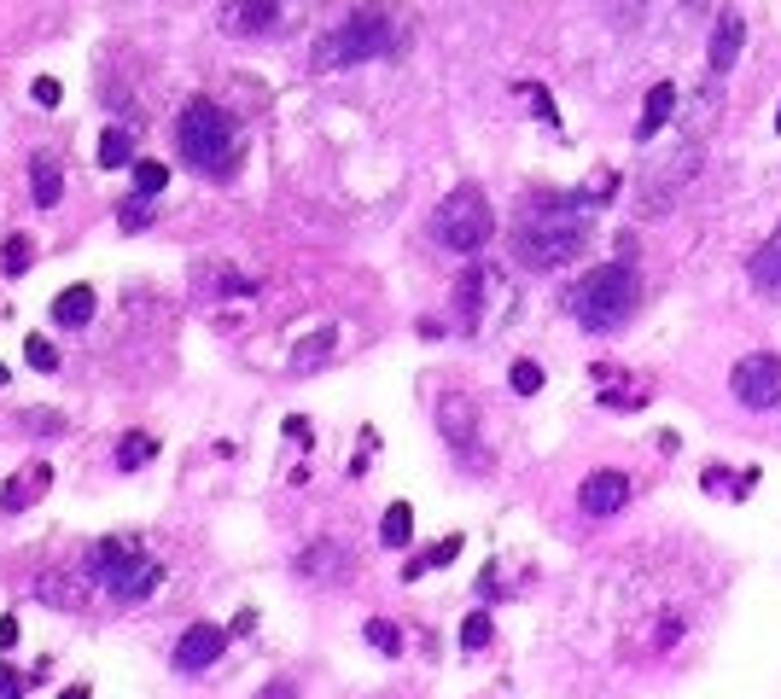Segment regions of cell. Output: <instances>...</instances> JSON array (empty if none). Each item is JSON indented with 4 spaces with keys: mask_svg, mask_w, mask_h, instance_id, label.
<instances>
[{
    "mask_svg": "<svg viewBox=\"0 0 781 699\" xmlns=\"http://www.w3.org/2000/svg\"><path fill=\"white\" fill-rule=\"evenodd\" d=\"M589 233H595V210L583 199H543L519 216L513 257L525 268H566L572 257H583Z\"/></svg>",
    "mask_w": 781,
    "mask_h": 699,
    "instance_id": "cell-1",
    "label": "cell"
},
{
    "mask_svg": "<svg viewBox=\"0 0 781 699\" xmlns=\"http://www.w3.org/2000/svg\"><path fill=\"white\" fill-rule=\"evenodd\" d=\"M403 12L397 6H385V0H368V6H356L344 24L321 35L315 47H309V65L315 70H356L368 65V59H391L397 47H403Z\"/></svg>",
    "mask_w": 781,
    "mask_h": 699,
    "instance_id": "cell-2",
    "label": "cell"
},
{
    "mask_svg": "<svg viewBox=\"0 0 781 699\" xmlns=\"http://www.w3.org/2000/svg\"><path fill=\"white\" fill-rule=\"evenodd\" d=\"M636 303H642V280H636L630 257L589 268L578 286L566 292V309H572V321H578V327H589V333H618V327L636 315Z\"/></svg>",
    "mask_w": 781,
    "mask_h": 699,
    "instance_id": "cell-3",
    "label": "cell"
},
{
    "mask_svg": "<svg viewBox=\"0 0 781 699\" xmlns=\"http://www.w3.org/2000/svg\"><path fill=\"white\" fill-rule=\"evenodd\" d=\"M175 146H181V158L199 169V175H216V181H222V175L239 169V129L216 100L181 105V117H175Z\"/></svg>",
    "mask_w": 781,
    "mask_h": 699,
    "instance_id": "cell-4",
    "label": "cell"
},
{
    "mask_svg": "<svg viewBox=\"0 0 781 699\" xmlns=\"http://www.w3.org/2000/svg\"><path fill=\"white\" fill-rule=\"evenodd\" d=\"M88 577H94L111 600H146V595L164 589V566H158L152 554H140L129 536H105V542H94Z\"/></svg>",
    "mask_w": 781,
    "mask_h": 699,
    "instance_id": "cell-5",
    "label": "cell"
},
{
    "mask_svg": "<svg viewBox=\"0 0 781 699\" xmlns=\"http://www.w3.org/2000/svg\"><path fill=\"white\" fill-rule=\"evenodd\" d=\"M438 239L449 245V251H484L490 245V233H496V210H490V199L478 193V187H455L449 199L438 204Z\"/></svg>",
    "mask_w": 781,
    "mask_h": 699,
    "instance_id": "cell-6",
    "label": "cell"
},
{
    "mask_svg": "<svg viewBox=\"0 0 781 699\" xmlns=\"http://www.w3.org/2000/svg\"><path fill=\"white\" fill-rule=\"evenodd\" d=\"M502 303H508V280L490 263H473L461 274V286H455V321L467 333H490L502 321Z\"/></svg>",
    "mask_w": 781,
    "mask_h": 699,
    "instance_id": "cell-7",
    "label": "cell"
},
{
    "mask_svg": "<svg viewBox=\"0 0 781 699\" xmlns=\"http://www.w3.org/2000/svg\"><path fill=\"white\" fill-rule=\"evenodd\" d=\"M315 0H228L222 6V30L228 35H274L286 24H298V12H309Z\"/></svg>",
    "mask_w": 781,
    "mask_h": 699,
    "instance_id": "cell-8",
    "label": "cell"
},
{
    "mask_svg": "<svg viewBox=\"0 0 781 699\" xmlns=\"http://www.w3.org/2000/svg\"><path fill=\"white\" fill-rule=\"evenodd\" d=\"M729 385H735V402H741V408H776L781 402V356H770V350L741 356L735 373H729Z\"/></svg>",
    "mask_w": 781,
    "mask_h": 699,
    "instance_id": "cell-9",
    "label": "cell"
},
{
    "mask_svg": "<svg viewBox=\"0 0 781 699\" xmlns=\"http://www.w3.org/2000/svg\"><path fill=\"white\" fill-rule=\"evenodd\" d=\"M630 490H636V484H630L624 472H589L578 484V507L589 519H612V513L630 507Z\"/></svg>",
    "mask_w": 781,
    "mask_h": 699,
    "instance_id": "cell-10",
    "label": "cell"
},
{
    "mask_svg": "<svg viewBox=\"0 0 781 699\" xmlns=\"http://www.w3.org/2000/svg\"><path fill=\"white\" fill-rule=\"evenodd\" d=\"M438 432H443V443H449L461 461H473V443H478V408H473V397L449 391V397L438 402Z\"/></svg>",
    "mask_w": 781,
    "mask_h": 699,
    "instance_id": "cell-11",
    "label": "cell"
},
{
    "mask_svg": "<svg viewBox=\"0 0 781 699\" xmlns=\"http://www.w3.org/2000/svg\"><path fill=\"white\" fill-rule=\"evenodd\" d=\"M228 635L234 630H222V624H193V630H181V641H175V670H187V676L210 670L216 659H222Z\"/></svg>",
    "mask_w": 781,
    "mask_h": 699,
    "instance_id": "cell-12",
    "label": "cell"
},
{
    "mask_svg": "<svg viewBox=\"0 0 781 699\" xmlns=\"http://www.w3.org/2000/svg\"><path fill=\"white\" fill-rule=\"evenodd\" d=\"M741 41H747V24H741L735 12H723L717 30H712V47H706V70H712V76H729L735 59H741Z\"/></svg>",
    "mask_w": 781,
    "mask_h": 699,
    "instance_id": "cell-13",
    "label": "cell"
},
{
    "mask_svg": "<svg viewBox=\"0 0 781 699\" xmlns=\"http://www.w3.org/2000/svg\"><path fill=\"white\" fill-rule=\"evenodd\" d=\"M298 571L315 577V583H339L344 571H350V554H344L333 536H321V542H309L304 554H298Z\"/></svg>",
    "mask_w": 781,
    "mask_h": 699,
    "instance_id": "cell-14",
    "label": "cell"
},
{
    "mask_svg": "<svg viewBox=\"0 0 781 699\" xmlns=\"http://www.w3.org/2000/svg\"><path fill=\"white\" fill-rule=\"evenodd\" d=\"M671 117H677V82H653L642 100V117H636V140H653Z\"/></svg>",
    "mask_w": 781,
    "mask_h": 699,
    "instance_id": "cell-15",
    "label": "cell"
},
{
    "mask_svg": "<svg viewBox=\"0 0 781 699\" xmlns=\"http://www.w3.org/2000/svg\"><path fill=\"white\" fill-rule=\"evenodd\" d=\"M94 286H65V292H59V298H53V321H59V327H88V321H94Z\"/></svg>",
    "mask_w": 781,
    "mask_h": 699,
    "instance_id": "cell-16",
    "label": "cell"
},
{
    "mask_svg": "<svg viewBox=\"0 0 781 699\" xmlns=\"http://www.w3.org/2000/svg\"><path fill=\"white\" fill-rule=\"evenodd\" d=\"M30 193H35V204H41V210H53V204L65 199V175H59V164H53L47 152L30 164Z\"/></svg>",
    "mask_w": 781,
    "mask_h": 699,
    "instance_id": "cell-17",
    "label": "cell"
},
{
    "mask_svg": "<svg viewBox=\"0 0 781 699\" xmlns=\"http://www.w3.org/2000/svg\"><path fill=\"white\" fill-rule=\"evenodd\" d=\"M752 286H764V292H781V228L758 245V257H752Z\"/></svg>",
    "mask_w": 781,
    "mask_h": 699,
    "instance_id": "cell-18",
    "label": "cell"
},
{
    "mask_svg": "<svg viewBox=\"0 0 781 699\" xmlns=\"http://www.w3.org/2000/svg\"><path fill=\"white\" fill-rule=\"evenodd\" d=\"M158 461V437L152 432H123V443H117V472H140V466Z\"/></svg>",
    "mask_w": 781,
    "mask_h": 699,
    "instance_id": "cell-19",
    "label": "cell"
},
{
    "mask_svg": "<svg viewBox=\"0 0 781 699\" xmlns=\"http://www.w3.org/2000/svg\"><path fill=\"white\" fill-rule=\"evenodd\" d=\"M379 542H385V548H408V542H414V507H408V501H391V507H385Z\"/></svg>",
    "mask_w": 781,
    "mask_h": 699,
    "instance_id": "cell-20",
    "label": "cell"
},
{
    "mask_svg": "<svg viewBox=\"0 0 781 699\" xmlns=\"http://www.w3.org/2000/svg\"><path fill=\"white\" fill-rule=\"evenodd\" d=\"M100 164L105 169H135V140H129V129H105L100 134Z\"/></svg>",
    "mask_w": 781,
    "mask_h": 699,
    "instance_id": "cell-21",
    "label": "cell"
},
{
    "mask_svg": "<svg viewBox=\"0 0 781 699\" xmlns=\"http://www.w3.org/2000/svg\"><path fill=\"white\" fill-rule=\"evenodd\" d=\"M47 478H53V472H47V466H30V478H24V484H18V478H12V484H6V496H0V507H6V513H18V507H30V501L41 496V490H35V484H47Z\"/></svg>",
    "mask_w": 781,
    "mask_h": 699,
    "instance_id": "cell-22",
    "label": "cell"
},
{
    "mask_svg": "<svg viewBox=\"0 0 781 699\" xmlns=\"http://www.w3.org/2000/svg\"><path fill=\"white\" fill-rule=\"evenodd\" d=\"M164 187H170V164H158V158H135V193L158 199Z\"/></svg>",
    "mask_w": 781,
    "mask_h": 699,
    "instance_id": "cell-23",
    "label": "cell"
},
{
    "mask_svg": "<svg viewBox=\"0 0 781 699\" xmlns=\"http://www.w3.org/2000/svg\"><path fill=\"white\" fill-rule=\"evenodd\" d=\"M362 635H368V647H374V653H391V659L403 653V630H397L391 618H368V624H362Z\"/></svg>",
    "mask_w": 781,
    "mask_h": 699,
    "instance_id": "cell-24",
    "label": "cell"
},
{
    "mask_svg": "<svg viewBox=\"0 0 781 699\" xmlns=\"http://www.w3.org/2000/svg\"><path fill=\"white\" fill-rule=\"evenodd\" d=\"M508 385L519 391V397H537V391H543V367H537V362H513L508 367Z\"/></svg>",
    "mask_w": 781,
    "mask_h": 699,
    "instance_id": "cell-25",
    "label": "cell"
},
{
    "mask_svg": "<svg viewBox=\"0 0 781 699\" xmlns=\"http://www.w3.org/2000/svg\"><path fill=\"white\" fill-rule=\"evenodd\" d=\"M24 356H30V367L35 373H59V350L47 344V338L35 333V338H24Z\"/></svg>",
    "mask_w": 781,
    "mask_h": 699,
    "instance_id": "cell-26",
    "label": "cell"
},
{
    "mask_svg": "<svg viewBox=\"0 0 781 699\" xmlns=\"http://www.w3.org/2000/svg\"><path fill=\"white\" fill-rule=\"evenodd\" d=\"M490 630H496V624H490V612H473V618L461 624V647H467V653L490 647Z\"/></svg>",
    "mask_w": 781,
    "mask_h": 699,
    "instance_id": "cell-27",
    "label": "cell"
},
{
    "mask_svg": "<svg viewBox=\"0 0 781 699\" xmlns=\"http://www.w3.org/2000/svg\"><path fill=\"white\" fill-rule=\"evenodd\" d=\"M0 257H6V274H24V268L35 263V245H30V239H24V233H12Z\"/></svg>",
    "mask_w": 781,
    "mask_h": 699,
    "instance_id": "cell-28",
    "label": "cell"
},
{
    "mask_svg": "<svg viewBox=\"0 0 781 699\" xmlns=\"http://www.w3.org/2000/svg\"><path fill=\"white\" fill-rule=\"evenodd\" d=\"M152 222V199L146 193H135V199H123V228L135 233V228H146Z\"/></svg>",
    "mask_w": 781,
    "mask_h": 699,
    "instance_id": "cell-29",
    "label": "cell"
},
{
    "mask_svg": "<svg viewBox=\"0 0 781 699\" xmlns=\"http://www.w3.org/2000/svg\"><path fill=\"white\" fill-rule=\"evenodd\" d=\"M30 100H35V105H41V111H53V105L65 100V88H59V82H53V76H35Z\"/></svg>",
    "mask_w": 781,
    "mask_h": 699,
    "instance_id": "cell-30",
    "label": "cell"
},
{
    "mask_svg": "<svg viewBox=\"0 0 781 699\" xmlns=\"http://www.w3.org/2000/svg\"><path fill=\"white\" fill-rule=\"evenodd\" d=\"M455 554H461V536H443L438 548H426V566H449Z\"/></svg>",
    "mask_w": 781,
    "mask_h": 699,
    "instance_id": "cell-31",
    "label": "cell"
},
{
    "mask_svg": "<svg viewBox=\"0 0 781 699\" xmlns=\"http://www.w3.org/2000/svg\"><path fill=\"white\" fill-rule=\"evenodd\" d=\"M700 484H706L712 496H729V484H735V478H729L723 466H706V472H700Z\"/></svg>",
    "mask_w": 781,
    "mask_h": 699,
    "instance_id": "cell-32",
    "label": "cell"
},
{
    "mask_svg": "<svg viewBox=\"0 0 781 699\" xmlns=\"http://www.w3.org/2000/svg\"><path fill=\"white\" fill-rule=\"evenodd\" d=\"M0 699H24V676L6 665H0Z\"/></svg>",
    "mask_w": 781,
    "mask_h": 699,
    "instance_id": "cell-33",
    "label": "cell"
},
{
    "mask_svg": "<svg viewBox=\"0 0 781 699\" xmlns=\"http://www.w3.org/2000/svg\"><path fill=\"white\" fill-rule=\"evenodd\" d=\"M257 699H298V682H292V676H280V682H269Z\"/></svg>",
    "mask_w": 781,
    "mask_h": 699,
    "instance_id": "cell-34",
    "label": "cell"
},
{
    "mask_svg": "<svg viewBox=\"0 0 781 699\" xmlns=\"http://www.w3.org/2000/svg\"><path fill=\"white\" fill-rule=\"evenodd\" d=\"M24 426H35V432H59L65 420H59V414H24Z\"/></svg>",
    "mask_w": 781,
    "mask_h": 699,
    "instance_id": "cell-35",
    "label": "cell"
},
{
    "mask_svg": "<svg viewBox=\"0 0 781 699\" xmlns=\"http://www.w3.org/2000/svg\"><path fill=\"white\" fill-rule=\"evenodd\" d=\"M18 641V618H0V647H12Z\"/></svg>",
    "mask_w": 781,
    "mask_h": 699,
    "instance_id": "cell-36",
    "label": "cell"
},
{
    "mask_svg": "<svg viewBox=\"0 0 781 699\" xmlns=\"http://www.w3.org/2000/svg\"><path fill=\"white\" fill-rule=\"evenodd\" d=\"M59 699H94V694H88V688H82V682H76V688H65V694H59Z\"/></svg>",
    "mask_w": 781,
    "mask_h": 699,
    "instance_id": "cell-37",
    "label": "cell"
},
{
    "mask_svg": "<svg viewBox=\"0 0 781 699\" xmlns=\"http://www.w3.org/2000/svg\"><path fill=\"white\" fill-rule=\"evenodd\" d=\"M6 379H12V373H6V362H0V385H6Z\"/></svg>",
    "mask_w": 781,
    "mask_h": 699,
    "instance_id": "cell-38",
    "label": "cell"
},
{
    "mask_svg": "<svg viewBox=\"0 0 781 699\" xmlns=\"http://www.w3.org/2000/svg\"><path fill=\"white\" fill-rule=\"evenodd\" d=\"M776 129H781V111H776Z\"/></svg>",
    "mask_w": 781,
    "mask_h": 699,
    "instance_id": "cell-39",
    "label": "cell"
}]
</instances>
